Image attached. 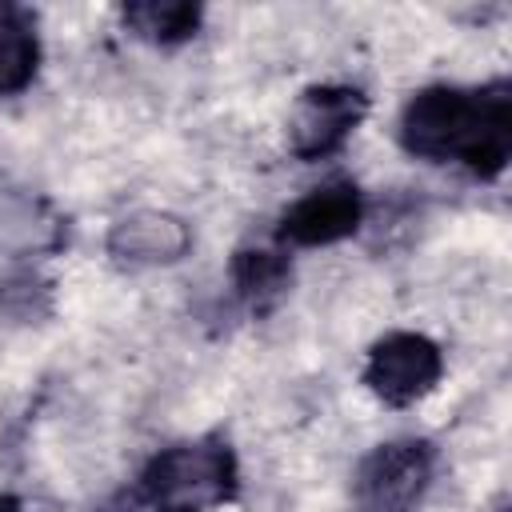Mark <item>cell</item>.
<instances>
[{
    "label": "cell",
    "mask_w": 512,
    "mask_h": 512,
    "mask_svg": "<svg viewBox=\"0 0 512 512\" xmlns=\"http://www.w3.org/2000/svg\"><path fill=\"white\" fill-rule=\"evenodd\" d=\"M400 144L416 160H452L480 180H496L512 156V84L488 80L476 88H420L400 112Z\"/></svg>",
    "instance_id": "cell-1"
},
{
    "label": "cell",
    "mask_w": 512,
    "mask_h": 512,
    "mask_svg": "<svg viewBox=\"0 0 512 512\" xmlns=\"http://www.w3.org/2000/svg\"><path fill=\"white\" fill-rule=\"evenodd\" d=\"M240 488L236 452L220 436H196L156 452L140 480L136 504L144 512H212Z\"/></svg>",
    "instance_id": "cell-2"
},
{
    "label": "cell",
    "mask_w": 512,
    "mask_h": 512,
    "mask_svg": "<svg viewBox=\"0 0 512 512\" xmlns=\"http://www.w3.org/2000/svg\"><path fill=\"white\" fill-rule=\"evenodd\" d=\"M444 376V352L424 332H388L368 348L364 384L388 408H408L436 392Z\"/></svg>",
    "instance_id": "cell-3"
},
{
    "label": "cell",
    "mask_w": 512,
    "mask_h": 512,
    "mask_svg": "<svg viewBox=\"0 0 512 512\" xmlns=\"http://www.w3.org/2000/svg\"><path fill=\"white\" fill-rule=\"evenodd\" d=\"M436 472V448L428 440H388L376 444L352 476L356 500L368 512H408Z\"/></svg>",
    "instance_id": "cell-4"
},
{
    "label": "cell",
    "mask_w": 512,
    "mask_h": 512,
    "mask_svg": "<svg viewBox=\"0 0 512 512\" xmlns=\"http://www.w3.org/2000/svg\"><path fill=\"white\" fill-rule=\"evenodd\" d=\"M368 116V96L356 84H312L288 116V148L300 160H324L348 144Z\"/></svg>",
    "instance_id": "cell-5"
},
{
    "label": "cell",
    "mask_w": 512,
    "mask_h": 512,
    "mask_svg": "<svg viewBox=\"0 0 512 512\" xmlns=\"http://www.w3.org/2000/svg\"><path fill=\"white\" fill-rule=\"evenodd\" d=\"M364 224V192L352 180H328L304 192L276 224V240L288 248H328L356 236Z\"/></svg>",
    "instance_id": "cell-6"
},
{
    "label": "cell",
    "mask_w": 512,
    "mask_h": 512,
    "mask_svg": "<svg viewBox=\"0 0 512 512\" xmlns=\"http://www.w3.org/2000/svg\"><path fill=\"white\" fill-rule=\"evenodd\" d=\"M188 244H192L188 224L180 216L156 212V208H140L132 216H120L112 224V232H108V252L124 268L176 264V260H184Z\"/></svg>",
    "instance_id": "cell-7"
},
{
    "label": "cell",
    "mask_w": 512,
    "mask_h": 512,
    "mask_svg": "<svg viewBox=\"0 0 512 512\" xmlns=\"http://www.w3.org/2000/svg\"><path fill=\"white\" fill-rule=\"evenodd\" d=\"M40 32L36 16L20 4H0V96H16L36 80Z\"/></svg>",
    "instance_id": "cell-8"
},
{
    "label": "cell",
    "mask_w": 512,
    "mask_h": 512,
    "mask_svg": "<svg viewBox=\"0 0 512 512\" xmlns=\"http://www.w3.org/2000/svg\"><path fill=\"white\" fill-rule=\"evenodd\" d=\"M120 20L136 40L156 48H176L200 32L204 8L188 0H136L120 8Z\"/></svg>",
    "instance_id": "cell-9"
},
{
    "label": "cell",
    "mask_w": 512,
    "mask_h": 512,
    "mask_svg": "<svg viewBox=\"0 0 512 512\" xmlns=\"http://www.w3.org/2000/svg\"><path fill=\"white\" fill-rule=\"evenodd\" d=\"M292 284V264L272 248H240L232 256V288L252 312H268Z\"/></svg>",
    "instance_id": "cell-10"
},
{
    "label": "cell",
    "mask_w": 512,
    "mask_h": 512,
    "mask_svg": "<svg viewBox=\"0 0 512 512\" xmlns=\"http://www.w3.org/2000/svg\"><path fill=\"white\" fill-rule=\"evenodd\" d=\"M0 512H20V500L8 496V492H0Z\"/></svg>",
    "instance_id": "cell-11"
},
{
    "label": "cell",
    "mask_w": 512,
    "mask_h": 512,
    "mask_svg": "<svg viewBox=\"0 0 512 512\" xmlns=\"http://www.w3.org/2000/svg\"><path fill=\"white\" fill-rule=\"evenodd\" d=\"M496 512H508V508H496Z\"/></svg>",
    "instance_id": "cell-12"
}]
</instances>
